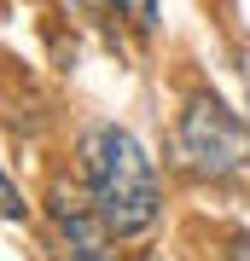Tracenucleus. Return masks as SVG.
<instances>
[{"instance_id": "nucleus-1", "label": "nucleus", "mask_w": 250, "mask_h": 261, "mask_svg": "<svg viewBox=\"0 0 250 261\" xmlns=\"http://www.w3.org/2000/svg\"><path fill=\"white\" fill-rule=\"evenodd\" d=\"M82 174H87V197L99 203V215L111 221L117 238L146 232L157 221V174H151L146 145L117 122L82 134Z\"/></svg>"}, {"instance_id": "nucleus-2", "label": "nucleus", "mask_w": 250, "mask_h": 261, "mask_svg": "<svg viewBox=\"0 0 250 261\" xmlns=\"http://www.w3.org/2000/svg\"><path fill=\"white\" fill-rule=\"evenodd\" d=\"M175 157L186 174L215 180V186H250V128L221 99H186L175 122Z\"/></svg>"}, {"instance_id": "nucleus-3", "label": "nucleus", "mask_w": 250, "mask_h": 261, "mask_svg": "<svg viewBox=\"0 0 250 261\" xmlns=\"http://www.w3.org/2000/svg\"><path fill=\"white\" fill-rule=\"evenodd\" d=\"M53 255L58 261H117V232L93 197H76V192L53 197Z\"/></svg>"}, {"instance_id": "nucleus-4", "label": "nucleus", "mask_w": 250, "mask_h": 261, "mask_svg": "<svg viewBox=\"0 0 250 261\" xmlns=\"http://www.w3.org/2000/svg\"><path fill=\"white\" fill-rule=\"evenodd\" d=\"M29 215V203H24V192L12 186V174L0 168V221H24Z\"/></svg>"}, {"instance_id": "nucleus-5", "label": "nucleus", "mask_w": 250, "mask_h": 261, "mask_svg": "<svg viewBox=\"0 0 250 261\" xmlns=\"http://www.w3.org/2000/svg\"><path fill=\"white\" fill-rule=\"evenodd\" d=\"M111 6H117L134 29H151V23H157V0H111Z\"/></svg>"}, {"instance_id": "nucleus-6", "label": "nucleus", "mask_w": 250, "mask_h": 261, "mask_svg": "<svg viewBox=\"0 0 250 261\" xmlns=\"http://www.w3.org/2000/svg\"><path fill=\"white\" fill-rule=\"evenodd\" d=\"M76 6H82V12H99V0H76Z\"/></svg>"}]
</instances>
